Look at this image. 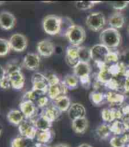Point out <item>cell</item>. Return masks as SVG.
I'll return each instance as SVG.
<instances>
[{
  "label": "cell",
  "instance_id": "cell-1",
  "mask_svg": "<svg viewBox=\"0 0 129 147\" xmlns=\"http://www.w3.org/2000/svg\"><path fill=\"white\" fill-rule=\"evenodd\" d=\"M100 44H103L110 51L116 49L122 42V36L118 30L112 28H107L102 31L100 34Z\"/></svg>",
  "mask_w": 129,
  "mask_h": 147
},
{
  "label": "cell",
  "instance_id": "cell-2",
  "mask_svg": "<svg viewBox=\"0 0 129 147\" xmlns=\"http://www.w3.org/2000/svg\"><path fill=\"white\" fill-rule=\"evenodd\" d=\"M61 24V17L55 15H49L43 19V31L49 35H59Z\"/></svg>",
  "mask_w": 129,
  "mask_h": 147
},
{
  "label": "cell",
  "instance_id": "cell-3",
  "mask_svg": "<svg viewBox=\"0 0 129 147\" xmlns=\"http://www.w3.org/2000/svg\"><path fill=\"white\" fill-rule=\"evenodd\" d=\"M85 24L88 28L91 31H101L106 24L105 16L101 11L91 12L86 18Z\"/></svg>",
  "mask_w": 129,
  "mask_h": 147
},
{
  "label": "cell",
  "instance_id": "cell-4",
  "mask_svg": "<svg viewBox=\"0 0 129 147\" xmlns=\"http://www.w3.org/2000/svg\"><path fill=\"white\" fill-rule=\"evenodd\" d=\"M71 45L81 46L86 39V32L83 27L78 24H74V26L69 30L66 35Z\"/></svg>",
  "mask_w": 129,
  "mask_h": 147
},
{
  "label": "cell",
  "instance_id": "cell-5",
  "mask_svg": "<svg viewBox=\"0 0 129 147\" xmlns=\"http://www.w3.org/2000/svg\"><path fill=\"white\" fill-rule=\"evenodd\" d=\"M90 51H91V59L95 63L97 64L105 63V60L110 52V50L103 44H98L94 45L90 48Z\"/></svg>",
  "mask_w": 129,
  "mask_h": 147
},
{
  "label": "cell",
  "instance_id": "cell-6",
  "mask_svg": "<svg viewBox=\"0 0 129 147\" xmlns=\"http://www.w3.org/2000/svg\"><path fill=\"white\" fill-rule=\"evenodd\" d=\"M20 136H24L26 138L34 140L37 134V129L36 128L33 120L25 119L19 126H18Z\"/></svg>",
  "mask_w": 129,
  "mask_h": 147
},
{
  "label": "cell",
  "instance_id": "cell-7",
  "mask_svg": "<svg viewBox=\"0 0 129 147\" xmlns=\"http://www.w3.org/2000/svg\"><path fill=\"white\" fill-rule=\"evenodd\" d=\"M9 41L11 50L18 53L23 52L27 47V39L22 34H14L11 36Z\"/></svg>",
  "mask_w": 129,
  "mask_h": 147
},
{
  "label": "cell",
  "instance_id": "cell-8",
  "mask_svg": "<svg viewBox=\"0 0 129 147\" xmlns=\"http://www.w3.org/2000/svg\"><path fill=\"white\" fill-rule=\"evenodd\" d=\"M20 111L24 114L25 119L33 120L38 116V109L35 103L29 100H21L19 105Z\"/></svg>",
  "mask_w": 129,
  "mask_h": 147
},
{
  "label": "cell",
  "instance_id": "cell-9",
  "mask_svg": "<svg viewBox=\"0 0 129 147\" xmlns=\"http://www.w3.org/2000/svg\"><path fill=\"white\" fill-rule=\"evenodd\" d=\"M101 117L104 123H112L117 120H122L123 114L120 107L117 108H106L102 110Z\"/></svg>",
  "mask_w": 129,
  "mask_h": 147
},
{
  "label": "cell",
  "instance_id": "cell-10",
  "mask_svg": "<svg viewBox=\"0 0 129 147\" xmlns=\"http://www.w3.org/2000/svg\"><path fill=\"white\" fill-rule=\"evenodd\" d=\"M31 82L33 90L44 92L47 94L49 86L45 75L40 73H35L32 76Z\"/></svg>",
  "mask_w": 129,
  "mask_h": 147
},
{
  "label": "cell",
  "instance_id": "cell-11",
  "mask_svg": "<svg viewBox=\"0 0 129 147\" xmlns=\"http://www.w3.org/2000/svg\"><path fill=\"white\" fill-rule=\"evenodd\" d=\"M40 64V57L38 53H28L24 56L21 66L27 69L34 71L39 68Z\"/></svg>",
  "mask_w": 129,
  "mask_h": 147
},
{
  "label": "cell",
  "instance_id": "cell-12",
  "mask_svg": "<svg viewBox=\"0 0 129 147\" xmlns=\"http://www.w3.org/2000/svg\"><path fill=\"white\" fill-rule=\"evenodd\" d=\"M37 50L38 54L43 57H49L55 52V45L48 39L43 40L37 44Z\"/></svg>",
  "mask_w": 129,
  "mask_h": 147
},
{
  "label": "cell",
  "instance_id": "cell-13",
  "mask_svg": "<svg viewBox=\"0 0 129 147\" xmlns=\"http://www.w3.org/2000/svg\"><path fill=\"white\" fill-rule=\"evenodd\" d=\"M16 24V18L13 14L8 11L0 12V28L5 31L11 30Z\"/></svg>",
  "mask_w": 129,
  "mask_h": 147
},
{
  "label": "cell",
  "instance_id": "cell-14",
  "mask_svg": "<svg viewBox=\"0 0 129 147\" xmlns=\"http://www.w3.org/2000/svg\"><path fill=\"white\" fill-rule=\"evenodd\" d=\"M125 98V95L118 92L109 91L106 93V100L107 103L110 104L111 108L121 107L124 104Z\"/></svg>",
  "mask_w": 129,
  "mask_h": 147
},
{
  "label": "cell",
  "instance_id": "cell-15",
  "mask_svg": "<svg viewBox=\"0 0 129 147\" xmlns=\"http://www.w3.org/2000/svg\"><path fill=\"white\" fill-rule=\"evenodd\" d=\"M68 92V88L63 83V82L61 81L60 83L49 87L48 92H47V96L49 98L50 100L53 101L54 100L58 98L59 97L62 96V95H66Z\"/></svg>",
  "mask_w": 129,
  "mask_h": 147
},
{
  "label": "cell",
  "instance_id": "cell-16",
  "mask_svg": "<svg viewBox=\"0 0 129 147\" xmlns=\"http://www.w3.org/2000/svg\"><path fill=\"white\" fill-rule=\"evenodd\" d=\"M80 47V46H79ZM78 46H74V45H69L66 49V60L68 66L71 67H74L78 63Z\"/></svg>",
  "mask_w": 129,
  "mask_h": 147
},
{
  "label": "cell",
  "instance_id": "cell-17",
  "mask_svg": "<svg viewBox=\"0 0 129 147\" xmlns=\"http://www.w3.org/2000/svg\"><path fill=\"white\" fill-rule=\"evenodd\" d=\"M86 108L83 105L80 103L72 104L70 108L68 111V117L72 121L76 119L86 117Z\"/></svg>",
  "mask_w": 129,
  "mask_h": 147
},
{
  "label": "cell",
  "instance_id": "cell-18",
  "mask_svg": "<svg viewBox=\"0 0 129 147\" xmlns=\"http://www.w3.org/2000/svg\"><path fill=\"white\" fill-rule=\"evenodd\" d=\"M61 112L58 109V108L54 105V104H49L47 107H46L43 109H42L40 112V115H43L45 117L50 121L52 123L54 121H57L59 117L61 115Z\"/></svg>",
  "mask_w": 129,
  "mask_h": 147
},
{
  "label": "cell",
  "instance_id": "cell-19",
  "mask_svg": "<svg viewBox=\"0 0 129 147\" xmlns=\"http://www.w3.org/2000/svg\"><path fill=\"white\" fill-rule=\"evenodd\" d=\"M7 76H9L10 79L11 88L16 90H21L24 88V84H25V77L21 71L16 72Z\"/></svg>",
  "mask_w": 129,
  "mask_h": 147
},
{
  "label": "cell",
  "instance_id": "cell-20",
  "mask_svg": "<svg viewBox=\"0 0 129 147\" xmlns=\"http://www.w3.org/2000/svg\"><path fill=\"white\" fill-rule=\"evenodd\" d=\"M73 73L74 76H76L78 79L83 77L90 76L91 67L89 63L85 62H79L76 66L73 67Z\"/></svg>",
  "mask_w": 129,
  "mask_h": 147
},
{
  "label": "cell",
  "instance_id": "cell-21",
  "mask_svg": "<svg viewBox=\"0 0 129 147\" xmlns=\"http://www.w3.org/2000/svg\"><path fill=\"white\" fill-rule=\"evenodd\" d=\"M125 22V17L120 11L114 12L108 18V23L110 25V28L117 29V30L122 28L124 26Z\"/></svg>",
  "mask_w": 129,
  "mask_h": 147
},
{
  "label": "cell",
  "instance_id": "cell-22",
  "mask_svg": "<svg viewBox=\"0 0 129 147\" xmlns=\"http://www.w3.org/2000/svg\"><path fill=\"white\" fill-rule=\"evenodd\" d=\"M88 126H89V122L86 117L72 121V127L74 133L76 134H84L88 129Z\"/></svg>",
  "mask_w": 129,
  "mask_h": 147
},
{
  "label": "cell",
  "instance_id": "cell-23",
  "mask_svg": "<svg viewBox=\"0 0 129 147\" xmlns=\"http://www.w3.org/2000/svg\"><path fill=\"white\" fill-rule=\"evenodd\" d=\"M34 125L38 131H47L50 130L53 126V123L43 115L39 114L33 120Z\"/></svg>",
  "mask_w": 129,
  "mask_h": 147
},
{
  "label": "cell",
  "instance_id": "cell-24",
  "mask_svg": "<svg viewBox=\"0 0 129 147\" xmlns=\"http://www.w3.org/2000/svg\"><path fill=\"white\" fill-rule=\"evenodd\" d=\"M7 119H8L9 123L18 127L25 120V117L20 110L12 109L10 111H9V113L7 114Z\"/></svg>",
  "mask_w": 129,
  "mask_h": 147
},
{
  "label": "cell",
  "instance_id": "cell-25",
  "mask_svg": "<svg viewBox=\"0 0 129 147\" xmlns=\"http://www.w3.org/2000/svg\"><path fill=\"white\" fill-rule=\"evenodd\" d=\"M110 143L112 147H127L129 143V134L113 136L110 139Z\"/></svg>",
  "mask_w": 129,
  "mask_h": 147
},
{
  "label": "cell",
  "instance_id": "cell-26",
  "mask_svg": "<svg viewBox=\"0 0 129 147\" xmlns=\"http://www.w3.org/2000/svg\"><path fill=\"white\" fill-rule=\"evenodd\" d=\"M54 105L61 112L68 111L70 108L72 103L70 98L67 95H62L53 101Z\"/></svg>",
  "mask_w": 129,
  "mask_h": 147
},
{
  "label": "cell",
  "instance_id": "cell-27",
  "mask_svg": "<svg viewBox=\"0 0 129 147\" xmlns=\"http://www.w3.org/2000/svg\"><path fill=\"white\" fill-rule=\"evenodd\" d=\"M74 25L73 20L67 16L61 17V24H60V30H59V36L66 37L67 34L72 28Z\"/></svg>",
  "mask_w": 129,
  "mask_h": 147
},
{
  "label": "cell",
  "instance_id": "cell-28",
  "mask_svg": "<svg viewBox=\"0 0 129 147\" xmlns=\"http://www.w3.org/2000/svg\"><path fill=\"white\" fill-rule=\"evenodd\" d=\"M112 134L114 136L116 135H122L127 133V126L122 120H117L110 123Z\"/></svg>",
  "mask_w": 129,
  "mask_h": 147
},
{
  "label": "cell",
  "instance_id": "cell-29",
  "mask_svg": "<svg viewBox=\"0 0 129 147\" xmlns=\"http://www.w3.org/2000/svg\"><path fill=\"white\" fill-rule=\"evenodd\" d=\"M54 132L53 129L47 130V131H38L36 136L37 143H42V144H47L53 140L54 137Z\"/></svg>",
  "mask_w": 129,
  "mask_h": 147
},
{
  "label": "cell",
  "instance_id": "cell-30",
  "mask_svg": "<svg viewBox=\"0 0 129 147\" xmlns=\"http://www.w3.org/2000/svg\"><path fill=\"white\" fill-rule=\"evenodd\" d=\"M34 143L33 140L18 136L11 140V147H32Z\"/></svg>",
  "mask_w": 129,
  "mask_h": 147
},
{
  "label": "cell",
  "instance_id": "cell-31",
  "mask_svg": "<svg viewBox=\"0 0 129 147\" xmlns=\"http://www.w3.org/2000/svg\"><path fill=\"white\" fill-rule=\"evenodd\" d=\"M96 134L100 140H106L112 134L111 127L110 123H101L97 127L96 129Z\"/></svg>",
  "mask_w": 129,
  "mask_h": 147
},
{
  "label": "cell",
  "instance_id": "cell-32",
  "mask_svg": "<svg viewBox=\"0 0 129 147\" xmlns=\"http://www.w3.org/2000/svg\"><path fill=\"white\" fill-rule=\"evenodd\" d=\"M89 98H90L91 103L96 106L103 105V104L106 101V94L94 90L90 92Z\"/></svg>",
  "mask_w": 129,
  "mask_h": 147
},
{
  "label": "cell",
  "instance_id": "cell-33",
  "mask_svg": "<svg viewBox=\"0 0 129 147\" xmlns=\"http://www.w3.org/2000/svg\"><path fill=\"white\" fill-rule=\"evenodd\" d=\"M62 82L66 85V87L68 88V90L75 89L78 87V85L80 83L78 78L74 74L66 75V76L64 77Z\"/></svg>",
  "mask_w": 129,
  "mask_h": 147
},
{
  "label": "cell",
  "instance_id": "cell-34",
  "mask_svg": "<svg viewBox=\"0 0 129 147\" xmlns=\"http://www.w3.org/2000/svg\"><path fill=\"white\" fill-rule=\"evenodd\" d=\"M78 58L80 62L90 63V61L91 60V51H90V48L83 46L79 47Z\"/></svg>",
  "mask_w": 129,
  "mask_h": 147
},
{
  "label": "cell",
  "instance_id": "cell-35",
  "mask_svg": "<svg viewBox=\"0 0 129 147\" xmlns=\"http://www.w3.org/2000/svg\"><path fill=\"white\" fill-rule=\"evenodd\" d=\"M119 55H120V52L115 51V50L110 51L105 60V64L106 66H110L113 64L118 63L119 62Z\"/></svg>",
  "mask_w": 129,
  "mask_h": 147
},
{
  "label": "cell",
  "instance_id": "cell-36",
  "mask_svg": "<svg viewBox=\"0 0 129 147\" xmlns=\"http://www.w3.org/2000/svg\"><path fill=\"white\" fill-rule=\"evenodd\" d=\"M100 3L99 1H78L75 2V6L79 10H88L92 9L94 5Z\"/></svg>",
  "mask_w": 129,
  "mask_h": 147
},
{
  "label": "cell",
  "instance_id": "cell-37",
  "mask_svg": "<svg viewBox=\"0 0 129 147\" xmlns=\"http://www.w3.org/2000/svg\"><path fill=\"white\" fill-rule=\"evenodd\" d=\"M11 51L9 40L0 37V57H5Z\"/></svg>",
  "mask_w": 129,
  "mask_h": 147
},
{
  "label": "cell",
  "instance_id": "cell-38",
  "mask_svg": "<svg viewBox=\"0 0 129 147\" xmlns=\"http://www.w3.org/2000/svg\"><path fill=\"white\" fill-rule=\"evenodd\" d=\"M5 69L6 72V76H9L16 72L21 71V66H20L16 61L9 62V63L7 64V66L5 67Z\"/></svg>",
  "mask_w": 129,
  "mask_h": 147
},
{
  "label": "cell",
  "instance_id": "cell-39",
  "mask_svg": "<svg viewBox=\"0 0 129 147\" xmlns=\"http://www.w3.org/2000/svg\"><path fill=\"white\" fill-rule=\"evenodd\" d=\"M119 63L125 69H129V48L126 49L122 53H120L119 55Z\"/></svg>",
  "mask_w": 129,
  "mask_h": 147
},
{
  "label": "cell",
  "instance_id": "cell-40",
  "mask_svg": "<svg viewBox=\"0 0 129 147\" xmlns=\"http://www.w3.org/2000/svg\"><path fill=\"white\" fill-rule=\"evenodd\" d=\"M49 101L50 99L47 96V94L46 95H43V96L40 97L37 101H36L35 105H37V107L38 108H41V109H43L49 105Z\"/></svg>",
  "mask_w": 129,
  "mask_h": 147
},
{
  "label": "cell",
  "instance_id": "cell-41",
  "mask_svg": "<svg viewBox=\"0 0 129 147\" xmlns=\"http://www.w3.org/2000/svg\"><path fill=\"white\" fill-rule=\"evenodd\" d=\"M46 77V79H47V82H48V84L49 86H55L57 84L60 83L61 80L59 79V78L57 76V75H55V73H49L48 74L45 75Z\"/></svg>",
  "mask_w": 129,
  "mask_h": 147
},
{
  "label": "cell",
  "instance_id": "cell-42",
  "mask_svg": "<svg viewBox=\"0 0 129 147\" xmlns=\"http://www.w3.org/2000/svg\"><path fill=\"white\" fill-rule=\"evenodd\" d=\"M128 4H129V2H127V1H124V2H110V5H111L114 9L118 10V11H121V10L125 9V8L128 6Z\"/></svg>",
  "mask_w": 129,
  "mask_h": 147
},
{
  "label": "cell",
  "instance_id": "cell-43",
  "mask_svg": "<svg viewBox=\"0 0 129 147\" xmlns=\"http://www.w3.org/2000/svg\"><path fill=\"white\" fill-rule=\"evenodd\" d=\"M79 82H80V84L81 85V86L86 88V89L90 88V87L91 86V78H90V76L81 78V79H79Z\"/></svg>",
  "mask_w": 129,
  "mask_h": 147
},
{
  "label": "cell",
  "instance_id": "cell-44",
  "mask_svg": "<svg viewBox=\"0 0 129 147\" xmlns=\"http://www.w3.org/2000/svg\"><path fill=\"white\" fill-rule=\"evenodd\" d=\"M0 87H1L2 89H5V90L9 89V88H11V84L9 76H6L4 78V79L0 82Z\"/></svg>",
  "mask_w": 129,
  "mask_h": 147
},
{
  "label": "cell",
  "instance_id": "cell-45",
  "mask_svg": "<svg viewBox=\"0 0 129 147\" xmlns=\"http://www.w3.org/2000/svg\"><path fill=\"white\" fill-rule=\"evenodd\" d=\"M121 110L123 114V117H129V105L128 104H126V105H124L123 104L120 107Z\"/></svg>",
  "mask_w": 129,
  "mask_h": 147
},
{
  "label": "cell",
  "instance_id": "cell-46",
  "mask_svg": "<svg viewBox=\"0 0 129 147\" xmlns=\"http://www.w3.org/2000/svg\"><path fill=\"white\" fill-rule=\"evenodd\" d=\"M6 76V72H5V69L2 66L0 65V82L4 79L5 77Z\"/></svg>",
  "mask_w": 129,
  "mask_h": 147
},
{
  "label": "cell",
  "instance_id": "cell-47",
  "mask_svg": "<svg viewBox=\"0 0 129 147\" xmlns=\"http://www.w3.org/2000/svg\"><path fill=\"white\" fill-rule=\"evenodd\" d=\"M123 92L125 93H129V79H126L125 82L123 86Z\"/></svg>",
  "mask_w": 129,
  "mask_h": 147
},
{
  "label": "cell",
  "instance_id": "cell-48",
  "mask_svg": "<svg viewBox=\"0 0 129 147\" xmlns=\"http://www.w3.org/2000/svg\"><path fill=\"white\" fill-rule=\"evenodd\" d=\"M35 147H51L48 146L47 144H42V143H35Z\"/></svg>",
  "mask_w": 129,
  "mask_h": 147
},
{
  "label": "cell",
  "instance_id": "cell-49",
  "mask_svg": "<svg viewBox=\"0 0 129 147\" xmlns=\"http://www.w3.org/2000/svg\"><path fill=\"white\" fill-rule=\"evenodd\" d=\"M54 147H69V146H68L67 144H65V143H59Z\"/></svg>",
  "mask_w": 129,
  "mask_h": 147
},
{
  "label": "cell",
  "instance_id": "cell-50",
  "mask_svg": "<svg viewBox=\"0 0 129 147\" xmlns=\"http://www.w3.org/2000/svg\"><path fill=\"white\" fill-rule=\"evenodd\" d=\"M124 76H125L126 79H129V69L125 70V73H124Z\"/></svg>",
  "mask_w": 129,
  "mask_h": 147
},
{
  "label": "cell",
  "instance_id": "cell-51",
  "mask_svg": "<svg viewBox=\"0 0 129 147\" xmlns=\"http://www.w3.org/2000/svg\"><path fill=\"white\" fill-rule=\"evenodd\" d=\"M78 147H93L92 146L89 145L88 143H83V144H81L80 146H78Z\"/></svg>",
  "mask_w": 129,
  "mask_h": 147
},
{
  "label": "cell",
  "instance_id": "cell-52",
  "mask_svg": "<svg viewBox=\"0 0 129 147\" xmlns=\"http://www.w3.org/2000/svg\"><path fill=\"white\" fill-rule=\"evenodd\" d=\"M2 128L1 127V126H0V136L2 135Z\"/></svg>",
  "mask_w": 129,
  "mask_h": 147
},
{
  "label": "cell",
  "instance_id": "cell-53",
  "mask_svg": "<svg viewBox=\"0 0 129 147\" xmlns=\"http://www.w3.org/2000/svg\"><path fill=\"white\" fill-rule=\"evenodd\" d=\"M5 4V2H2V1H0V5H2Z\"/></svg>",
  "mask_w": 129,
  "mask_h": 147
},
{
  "label": "cell",
  "instance_id": "cell-54",
  "mask_svg": "<svg viewBox=\"0 0 129 147\" xmlns=\"http://www.w3.org/2000/svg\"><path fill=\"white\" fill-rule=\"evenodd\" d=\"M127 31H128V34H129V24H128V25Z\"/></svg>",
  "mask_w": 129,
  "mask_h": 147
},
{
  "label": "cell",
  "instance_id": "cell-55",
  "mask_svg": "<svg viewBox=\"0 0 129 147\" xmlns=\"http://www.w3.org/2000/svg\"><path fill=\"white\" fill-rule=\"evenodd\" d=\"M35 143H34V145H33L32 147H35Z\"/></svg>",
  "mask_w": 129,
  "mask_h": 147
},
{
  "label": "cell",
  "instance_id": "cell-56",
  "mask_svg": "<svg viewBox=\"0 0 129 147\" xmlns=\"http://www.w3.org/2000/svg\"><path fill=\"white\" fill-rule=\"evenodd\" d=\"M127 147H129V143H128V146H127Z\"/></svg>",
  "mask_w": 129,
  "mask_h": 147
}]
</instances>
